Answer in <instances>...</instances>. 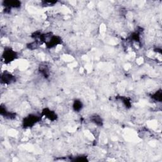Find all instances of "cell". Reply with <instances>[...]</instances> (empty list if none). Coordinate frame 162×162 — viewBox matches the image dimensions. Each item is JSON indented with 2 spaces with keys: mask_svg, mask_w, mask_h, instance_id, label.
<instances>
[{
  "mask_svg": "<svg viewBox=\"0 0 162 162\" xmlns=\"http://www.w3.org/2000/svg\"><path fill=\"white\" fill-rule=\"evenodd\" d=\"M43 115L51 121H55L57 119V115L56 113L48 108H45V110H43Z\"/></svg>",
  "mask_w": 162,
  "mask_h": 162,
  "instance_id": "obj_5",
  "label": "cell"
},
{
  "mask_svg": "<svg viewBox=\"0 0 162 162\" xmlns=\"http://www.w3.org/2000/svg\"><path fill=\"white\" fill-rule=\"evenodd\" d=\"M72 161H87V159H86V157L80 156L76 157L75 159L72 160Z\"/></svg>",
  "mask_w": 162,
  "mask_h": 162,
  "instance_id": "obj_9",
  "label": "cell"
},
{
  "mask_svg": "<svg viewBox=\"0 0 162 162\" xmlns=\"http://www.w3.org/2000/svg\"><path fill=\"white\" fill-rule=\"evenodd\" d=\"M91 121L95 123L96 125L98 126H102L103 125V120L100 116H98L97 115H95L94 116H92L91 117Z\"/></svg>",
  "mask_w": 162,
  "mask_h": 162,
  "instance_id": "obj_6",
  "label": "cell"
},
{
  "mask_svg": "<svg viewBox=\"0 0 162 162\" xmlns=\"http://www.w3.org/2000/svg\"><path fill=\"white\" fill-rule=\"evenodd\" d=\"M56 3V1H43V5L45 6H50V5H53L54 4Z\"/></svg>",
  "mask_w": 162,
  "mask_h": 162,
  "instance_id": "obj_10",
  "label": "cell"
},
{
  "mask_svg": "<svg viewBox=\"0 0 162 162\" xmlns=\"http://www.w3.org/2000/svg\"><path fill=\"white\" fill-rule=\"evenodd\" d=\"M151 97L153 98V99L156 101H159L161 102V100H162V93H161V91H158L157 92H156L153 95H152Z\"/></svg>",
  "mask_w": 162,
  "mask_h": 162,
  "instance_id": "obj_8",
  "label": "cell"
},
{
  "mask_svg": "<svg viewBox=\"0 0 162 162\" xmlns=\"http://www.w3.org/2000/svg\"><path fill=\"white\" fill-rule=\"evenodd\" d=\"M41 117L36 115H29L23 119L22 125L24 128H31L40 120Z\"/></svg>",
  "mask_w": 162,
  "mask_h": 162,
  "instance_id": "obj_1",
  "label": "cell"
},
{
  "mask_svg": "<svg viewBox=\"0 0 162 162\" xmlns=\"http://www.w3.org/2000/svg\"><path fill=\"white\" fill-rule=\"evenodd\" d=\"M17 55L15 51H14L11 48H7L4 50L3 58H4V63H9L17 58Z\"/></svg>",
  "mask_w": 162,
  "mask_h": 162,
  "instance_id": "obj_2",
  "label": "cell"
},
{
  "mask_svg": "<svg viewBox=\"0 0 162 162\" xmlns=\"http://www.w3.org/2000/svg\"><path fill=\"white\" fill-rule=\"evenodd\" d=\"M15 80H16L15 77L11 74L10 73L8 72H4V73H3L1 77V82L4 84H12V82L15 81Z\"/></svg>",
  "mask_w": 162,
  "mask_h": 162,
  "instance_id": "obj_3",
  "label": "cell"
},
{
  "mask_svg": "<svg viewBox=\"0 0 162 162\" xmlns=\"http://www.w3.org/2000/svg\"><path fill=\"white\" fill-rule=\"evenodd\" d=\"M6 10H10L11 8H18L21 7V2L19 1H6L3 2Z\"/></svg>",
  "mask_w": 162,
  "mask_h": 162,
  "instance_id": "obj_4",
  "label": "cell"
},
{
  "mask_svg": "<svg viewBox=\"0 0 162 162\" xmlns=\"http://www.w3.org/2000/svg\"><path fill=\"white\" fill-rule=\"evenodd\" d=\"M83 107L82 103L78 100H76L73 102V108L76 111H79L82 110Z\"/></svg>",
  "mask_w": 162,
  "mask_h": 162,
  "instance_id": "obj_7",
  "label": "cell"
}]
</instances>
